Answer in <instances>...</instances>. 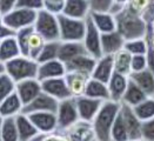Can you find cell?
Here are the masks:
<instances>
[{"label":"cell","instance_id":"42","mask_svg":"<svg viewBox=\"0 0 154 141\" xmlns=\"http://www.w3.org/2000/svg\"><path fill=\"white\" fill-rule=\"evenodd\" d=\"M149 1L151 0H128V4L126 7L133 13L142 17V14L145 13V11L147 10V7L149 5Z\"/></svg>","mask_w":154,"mask_h":141},{"label":"cell","instance_id":"52","mask_svg":"<svg viewBox=\"0 0 154 141\" xmlns=\"http://www.w3.org/2000/svg\"><path fill=\"white\" fill-rule=\"evenodd\" d=\"M113 4L119 5V6H124V7H126V6H127V4H128V0H114V2H113Z\"/></svg>","mask_w":154,"mask_h":141},{"label":"cell","instance_id":"32","mask_svg":"<svg viewBox=\"0 0 154 141\" xmlns=\"http://www.w3.org/2000/svg\"><path fill=\"white\" fill-rule=\"evenodd\" d=\"M133 112L140 119V121L145 122L154 118V98L147 97L143 101L133 107Z\"/></svg>","mask_w":154,"mask_h":141},{"label":"cell","instance_id":"18","mask_svg":"<svg viewBox=\"0 0 154 141\" xmlns=\"http://www.w3.org/2000/svg\"><path fill=\"white\" fill-rule=\"evenodd\" d=\"M91 79L90 75L78 72H66L65 80L67 84V87L69 90V93L72 98H78L84 95L85 88L87 86V82Z\"/></svg>","mask_w":154,"mask_h":141},{"label":"cell","instance_id":"11","mask_svg":"<svg viewBox=\"0 0 154 141\" xmlns=\"http://www.w3.org/2000/svg\"><path fill=\"white\" fill-rule=\"evenodd\" d=\"M29 118L31 122L41 134H50L58 130V121L55 113L52 112H37L26 114Z\"/></svg>","mask_w":154,"mask_h":141},{"label":"cell","instance_id":"57","mask_svg":"<svg viewBox=\"0 0 154 141\" xmlns=\"http://www.w3.org/2000/svg\"><path fill=\"white\" fill-rule=\"evenodd\" d=\"M93 141H98V140H97V139H95V140H93Z\"/></svg>","mask_w":154,"mask_h":141},{"label":"cell","instance_id":"33","mask_svg":"<svg viewBox=\"0 0 154 141\" xmlns=\"http://www.w3.org/2000/svg\"><path fill=\"white\" fill-rule=\"evenodd\" d=\"M1 139L2 141H19L15 118H2L1 122Z\"/></svg>","mask_w":154,"mask_h":141},{"label":"cell","instance_id":"36","mask_svg":"<svg viewBox=\"0 0 154 141\" xmlns=\"http://www.w3.org/2000/svg\"><path fill=\"white\" fill-rule=\"evenodd\" d=\"M34 33V28L33 26L31 27H26V28H23V29H19L15 32V35L14 38L18 42V46H19V50H20V53L21 55L24 57H27V48H28V41H29V38L31 35Z\"/></svg>","mask_w":154,"mask_h":141},{"label":"cell","instance_id":"51","mask_svg":"<svg viewBox=\"0 0 154 141\" xmlns=\"http://www.w3.org/2000/svg\"><path fill=\"white\" fill-rule=\"evenodd\" d=\"M145 39H146L148 46L154 48V27L152 26V24H148V26H147V32H146Z\"/></svg>","mask_w":154,"mask_h":141},{"label":"cell","instance_id":"28","mask_svg":"<svg viewBox=\"0 0 154 141\" xmlns=\"http://www.w3.org/2000/svg\"><path fill=\"white\" fill-rule=\"evenodd\" d=\"M85 97H88L91 99L100 100V101H108L109 100V93L107 88V84L101 82L99 80L91 78L87 82V86L85 88Z\"/></svg>","mask_w":154,"mask_h":141},{"label":"cell","instance_id":"31","mask_svg":"<svg viewBox=\"0 0 154 141\" xmlns=\"http://www.w3.org/2000/svg\"><path fill=\"white\" fill-rule=\"evenodd\" d=\"M131 61H132V54H129L125 48L113 55V65H114V72L129 77L132 73L131 71Z\"/></svg>","mask_w":154,"mask_h":141},{"label":"cell","instance_id":"1","mask_svg":"<svg viewBox=\"0 0 154 141\" xmlns=\"http://www.w3.org/2000/svg\"><path fill=\"white\" fill-rule=\"evenodd\" d=\"M116 18V32H119L126 41L141 39L146 37L148 24L145 21L141 15L135 14L125 7L121 12H119Z\"/></svg>","mask_w":154,"mask_h":141},{"label":"cell","instance_id":"54","mask_svg":"<svg viewBox=\"0 0 154 141\" xmlns=\"http://www.w3.org/2000/svg\"><path fill=\"white\" fill-rule=\"evenodd\" d=\"M1 122H2V118L0 116V141H2V139H1Z\"/></svg>","mask_w":154,"mask_h":141},{"label":"cell","instance_id":"41","mask_svg":"<svg viewBox=\"0 0 154 141\" xmlns=\"http://www.w3.org/2000/svg\"><path fill=\"white\" fill-rule=\"evenodd\" d=\"M15 8H24V10L39 12L44 10V2L42 0H18Z\"/></svg>","mask_w":154,"mask_h":141},{"label":"cell","instance_id":"55","mask_svg":"<svg viewBox=\"0 0 154 141\" xmlns=\"http://www.w3.org/2000/svg\"><path fill=\"white\" fill-rule=\"evenodd\" d=\"M152 26L154 27V19H153V21H152Z\"/></svg>","mask_w":154,"mask_h":141},{"label":"cell","instance_id":"23","mask_svg":"<svg viewBox=\"0 0 154 141\" xmlns=\"http://www.w3.org/2000/svg\"><path fill=\"white\" fill-rule=\"evenodd\" d=\"M90 19L94 26L97 27V29L101 33H111L114 32L116 29V18L113 14L108 12H91Z\"/></svg>","mask_w":154,"mask_h":141},{"label":"cell","instance_id":"56","mask_svg":"<svg viewBox=\"0 0 154 141\" xmlns=\"http://www.w3.org/2000/svg\"><path fill=\"white\" fill-rule=\"evenodd\" d=\"M128 141H142V140H128Z\"/></svg>","mask_w":154,"mask_h":141},{"label":"cell","instance_id":"45","mask_svg":"<svg viewBox=\"0 0 154 141\" xmlns=\"http://www.w3.org/2000/svg\"><path fill=\"white\" fill-rule=\"evenodd\" d=\"M31 141H68L65 135L60 132H54V133H50V134H41L39 133L37 136H34Z\"/></svg>","mask_w":154,"mask_h":141},{"label":"cell","instance_id":"6","mask_svg":"<svg viewBox=\"0 0 154 141\" xmlns=\"http://www.w3.org/2000/svg\"><path fill=\"white\" fill-rule=\"evenodd\" d=\"M35 18H37V12L34 11L14 8L11 12L2 15V23L5 26L11 28L13 32H17L19 29L33 26Z\"/></svg>","mask_w":154,"mask_h":141},{"label":"cell","instance_id":"4","mask_svg":"<svg viewBox=\"0 0 154 141\" xmlns=\"http://www.w3.org/2000/svg\"><path fill=\"white\" fill-rule=\"evenodd\" d=\"M33 28L34 32L38 33L46 42L60 41L58 15L47 12L46 10H41L37 12V18Z\"/></svg>","mask_w":154,"mask_h":141},{"label":"cell","instance_id":"24","mask_svg":"<svg viewBox=\"0 0 154 141\" xmlns=\"http://www.w3.org/2000/svg\"><path fill=\"white\" fill-rule=\"evenodd\" d=\"M128 78H129V80H132L147 97H153L154 74L151 71H148V69L146 68V69L140 71V72L131 73Z\"/></svg>","mask_w":154,"mask_h":141},{"label":"cell","instance_id":"48","mask_svg":"<svg viewBox=\"0 0 154 141\" xmlns=\"http://www.w3.org/2000/svg\"><path fill=\"white\" fill-rule=\"evenodd\" d=\"M146 57V64H147V69L151 71L154 74V48H152L151 46H148L147 52L145 54Z\"/></svg>","mask_w":154,"mask_h":141},{"label":"cell","instance_id":"13","mask_svg":"<svg viewBox=\"0 0 154 141\" xmlns=\"http://www.w3.org/2000/svg\"><path fill=\"white\" fill-rule=\"evenodd\" d=\"M59 106V101L53 99L48 94L41 92L38 97L32 100L29 103H27L23 108L24 114H31L37 112H52L55 113Z\"/></svg>","mask_w":154,"mask_h":141},{"label":"cell","instance_id":"53","mask_svg":"<svg viewBox=\"0 0 154 141\" xmlns=\"http://www.w3.org/2000/svg\"><path fill=\"white\" fill-rule=\"evenodd\" d=\"M5 73V64L0 63V74H4Z\"/></svg>","mask_w":154,"mask_h":141},{"label":"cell","instance_id":"19","mask_svg":"<svg viewBox=\"0 0 154 141\" xmlns=\"http://www.w3.org/2000/svg\"><path fill=\"white\" fill-rule=\"evenodd\" d=\"M126 40L119 32H111L101 34V52L103 55H114L125 48Z\"/></svg>","mask_w":154,"mask_h":141},{"label":"cell","instance_id":"44","mask_svg":"<svg viewBox=\"0 0 154 141\" xmlns=\"http://www.w3.org/2000/svg\"><path fill=\"white\" fill-rule=\"evenodd\" d=\"M141 140L154 141V118L142 122L141 127Z\"/></svg>","mask_w":154,"mask_h":141},{"label":"cell","instance_id":"2","mask_svg":"<svg viewBox=\"0 0 154 141\" xmlns=\"http://www.w3.org/2000/svg\"><path fill=\"white\" fill-rule=\"evenodd\" d=\"M121 103L108 100L103 101L99 112L92 121L95 139L98 141H111V129L120 112Z\"/></svg>","mask_w":154,"mask_h":141},{"label":"cell","instance_id":"37","mask_svg":"<svg viewBox=\"0 0 154 141\" xmlns=\"http://www.w3.org/2000/svg\"><path fill=\"white\" fill-rule=\"evenodd\" d=\"M127 129L124 124V120L120 115V112L116 116L113 127L111 129V141H128Z\"/></svg>","mask_w":154,"mask_h":141},{"label":"cell","instance_id":"25","mask_svg":"<svg viewBox=\"0 0 154 141\" xmlns=\"http://www.w3.org/2000/svg\"><path fill=\"white\" fill-rule=\"evenodd\" d=\"M23 108H24V105L14 90L11 95H8L0 103V116L1 118H15L20 113H23Z\"/></svg>","mask_w":154,"mask_h":141},{"label":"cell","instance_id":"3","mask_svg":"<svg viewBox=\"0 0 154 141\" xmlns=\"http://www.w3.org/2000/svg\"><path fill=\"white\" fill-rule=\"evenodd\" d=\"M38 67L39 64L35 60L20 55L5 64V73L17 84L28 79H37Z\"/></svg>","mask_w":154,"mask_h":141},{"label":"cell","instance_id":"35","mask_svg":"<svg viewBox=\"0 0 154 141\" xmlns=\"http://www.w3.org/2000/svg\"><path fill=\"white\" fill-rule=\"evenodd\" d=\"M46 41L39 35L38 33H33L29 38V41H28V48H27V57L35 60L39 58L40 53L42 51L44 46H45Z\"/></svg>","mask_w":154,"mask_h":141},{"label":"cell","instance_id":"39","mask_svg":"<svg viewBox=\"0 0 154 141\" xmlns=\"http://www.w3.org/2000/svg\"><path fill=\"white\" fill-rule=\"evenodd\" d=\"M15 90V82L6 73L0 74V103Z\"/></svg>","mask_w":154,"mask_h":141},{"label":"cell","instance_id":"22","mask_svg":"<svg viewBox=\"0 0 154 141\" xmlns=\"http://www.w3.org/2000/svg\"><path fill=\"white\" fill-rule=\"evenodd\" d=\"M95 64H97V59L91 57L90 54H82L66 63L65 67H66V72H78L91 77Z\"/></svg>","mask_w":154,"mask_h":141},{"label":"cell","instance_id":"46","mask_svg":"<svg viewBox=\"0 0 154 141\" xmlns=\"http://www.w3.org/2000/svg\"><path fill=\"white\" fill-rule=\"evenodd\" d=\"M147 68L146 64V57L145 55H132V61H131V71L132 73L140 72Z\"/></svg>","mask_w":154,"mask_h":141},{"label":"cell","instance_id":"26","mask_svg":"<svg viewBox=\"0 0 154 141\" xmlns=\"http://www.w3.org/2000/svg\"><path fill=\"white\" fill-rule=\"evenodd\" d=\"M15 125L18 129L19 141H31L39 134L38 129L31 122L29 118L24 113H20L15 116Z\"/></svg>","mask_w":154,"mask_h":141},{"label":"cell","instance_id":"50","mask_svg":"<svg viewBox=\"0 0 154 141\" xmlns=\"http://www.w3.org/2000/svg\"><path fill=\"white\" fill-rule=\"evenodd\" d=\"M14 35H15V32H13L11 28L4 25V23L0 25V41L10 37H14Z\"/></svg>","mask_w":154,"mask_h":141},{"label":"cell","instance_id":"20","mask_svg":"<svg viewBox=\"0 0 154 141\" xmlns=\"http://www.w3.org/2000/svg\"><path fill=\"white\" fill-rule=\"evenodd\" d=\"M129 78L122 74L116 73L112 75L109 81L107 82V88L109 93V100L116 101V103H121V99L126 92L127 85H128Z\"/></svg>","mask_w":154,"mask_h":141},{"label":"cell","instance_id":"12","mask_svg":"<svg viewBox=\"0 0 154 141\" xmlns=\"http://www.w3.org/2000/svg\"><path fill=\"white\" fill-rule=\"evenodd\" d=\"M120 115L126 126L129 140H141L142 121H140V119L135 115V113L133 112V108L126 105H121Z\"/></svg>","mask_w":154,"mask_h":141},{"label":"cell","instance_id":"8","mask_svg":"<svg viewBox=\"0 0 154 141\" xmlns=\"http://www.w3.org/2000/svg\"><path fill=\"white\" fill-rule=\"evenodd\" d=\"M86 32L82 40V44L87 53L94 59H100L103 57L101 52V33L97 29V27L92 23L90 17L86 18Z\"/></svg>","mask_w":154,"mask_h":141},{"label":"cell","instance_id":"58","mask_svg":"<svg viewBox=\"0 0 154 141\" xmlns=\"http://www.w3.org/2000/svg\"><path fill=\"white\" fill-rule=\"evenodd\" d=\"M153 98H154V94H153Z\"/></svg>","mask_w":154,"mask_h":141},{"label":"cell","instance_id":"14","mask_svg":"<svg viewBox=\"0 0 154 141\" xmlns=\"http://www.w3.org/2000/svg\"><path fill=\"white\" fill-rule=\"evenodd\" d=\"M75 99V105H77L78 114L79 119L86 122H92L93 119L95 118L97 113L99 112L101 105L103 101L100 100H95V99H91L88 97L81 95L74 98Z\"/></svg>","mask_w":154,"mask_h":141},{"label":"cell","instance_id":"16","mask_svg":"<svg viewBox=\"0 0 154 141\" xmlns=\"http://www.w3.org/2000/svg\"><path fill=\"white\" fill-rule=\"evenodd\" d=\"M66 74V67L65 64L61 63L59 59L46 61L42 64H39L38 74L37 79L39 81L48 80V79H55V78H63Z\"/></svg>","mask_w":154,"mask_h":141},{"label":"cell","instance_id":"15","mask_svg":"<svg viewBox=\"0 0 154 141\" xmlns=\"http://www.w3.org/2000/svg\"><path fill=\"white\" fill-rule=\"evenodd\" d=\"M41 92V82L38 79H28L15 84V93L24 106L34 100Z\"/></svg>","mask_w":154,"mask_h":141},{"label":"cell","instance_id":"29","mask_svg":"<svg viewBox=\"0 0 154 141\" xmlns=\"http://www.w3.org/2000/svg\"><path fill=\"white\" fill-rule=\"evenodd\" d=\"M20 55L21 53L14 37H10L0 41V63L6 64Z\"/></svg>","mask_w":154,"mask_h":141},{"label":"cell","instance_id":"30","mask_svg":"<svg viewBox=\"0 0 154 141\" xmlns=\"http://www.w3.org/2000/svg\"><path fill=\"white\" fill-rule=\"evenodd\" d=\"M146 98H147V95L132 80H129L128 85H127V88H126V92H125V94H124V97H122L120 103L121 105H126V106L133 108L138 103L143 101Z\"/></svg>","mask_w":154,"mask_h":141},{"label":"cell","instance_id":"21","mask_svg":"<svg viewBox=\"0 0 154 141\" xmlns=\"http://www.w3.org/2000/svg\"><path fill=\"white\" fill-rule=\"evenodd\" d=\"M91 13L88 0H66L63 13L66 17L85 20Z\"/></svg>","mask_w":154,"mask_h":141},{"label":"cell","instance_id":"17","mask_svg":"<svg viewBox=\"0 0 154 141\" xmlns=\"http://www.w3.org/2000/svg\"><path fill=\"white\" fill-rule=\"evenodd\" d=\"M113 74H114L113 55H103L100 59L97 60V64L94 66L91 78L107 84Z\"/></svg>","mask_w":154,"mask_h":141},{"label":"cell","instance_id":"47","mask_svg":"<svg viewBox=\"0 0 154 141\" xmlns=\"http://www.w3.org/2000/svg\"><path fill=\"white\" fill-rule=\"evenodd\" d=\"M18 0H0V14L5 15L15 8Z\"/></svg>","mask_w":154,"mask_h":141},{"label":"cell","instance_id":"9","mask_svg":"<svg viewBox=\"0 0 154 141\" xmlns=\"http://www.w3.org/2000/svg\"><path fill=\"white\" fill-rule=\"evenodd\" d=\"M65 138L68 141H93L95 140L94 129L92 126V122H86L82 120H79L71 127L65 129L63 132Z\"/></svg>","mask_w":154,"mask_h":141},{"label":"cell","instance_id":"43","mask_svg":"<svg viewBox=\"0 0 154 141\" xmlns=\"http://www.w3.org/2000/svg\"><path fill=\"white\" fill-rule=\"evenodd\" d=\"M91 12H108L114 0H88Z\"/></svg>","mask_w":154,"mask_h":141},{"label":"cell","instance_id":"34","mask_svg":"<svg viewBox=\"0 0 154 141\" xmlns=\"http://www.w3.org/2000/svg\"><path fill=\"white\" fill-rule=\"evenodd\" d=\"M60 44L61 41H50L46 42L42 51L40 53L39 58L37 59L38 64H42L46 61H52V60H57L59 58V48H60Z\"/></svg>","mask_w":154,"mask_h":141},{"label":"cell","instance_id":"49","mask_svg":"<svg viewBox=\"0 0 154 141\" xmlns=\"http://www.w3.org/2000/svg\"><path fill=\"white\" fill-rule=\"evenodd\" d=\"M142 18L145 19V21L147 24H152V21L154 19V0L149 1V5H148L147 10L142 14Z\"/></svg>","mask_w":154,"mask_h":141},{"label":"cell","instance_id":"7","mask_svg":"<svg viewBox=\"0 0 154 141\" xmlns=\"http://www.w3.org/2000/svg\"><path fill=\"white\" fill-rule=\"evenodd\" d=\"M57 115V121H58V132H63L72 125L78 122L79 114H78L77 105H75V99L69 98L63 101H59L58 109L55 112Z\"/></svg>","mask_w":154,"mask_h":141},{"label":"cell","instance_id":"38","mask_svg":"<svg viewBox=\"0 0 154 141\" xmlns=\"http://www.w3.org/2000/svg\"><path fill=\"white\" fill-rule=\"evenodd\" d=\"M148 48V44L145 38L134 39L125 42V50L132 55H145Z\"/></svg>","mask_w":154,"mask_h":141},{"label":"cell","instance_id":"5","mask_svg":"<svg viewBox=\"0 0 154 141\" xmlns=\"http://www.w3.org/2000/svg\"><path fill=\"white\" fill-rule=\"evenodd\" d=\"M86 20V19H85ZM66 17L64 14L58 15L59 33L61 42H79L82 41L86 32V21Z\"/></svg>","mask_w":154,"mask_h":141},{"label":"cell","instance_id":"27","mask_svg":"<svg viewBox=\"0 0 154 141\" xmlns=\"http://www.w3.org/2000/svg\"><path fill=\"white\" fill-rule=\"evenodd\" d=\"M82 54H88L82 41L79 42H61L59 48V60L61 63H68Z\"/></svg>","mask_w":154,"mask_h":141},{"label":"cell","instance_id":"40","mask_svg":"<svg viewBox=\"0 0 154 141\" xmlns=\"http://www.w3.org/2000/svg\"><path fill=\"white\" fill-rule=\"evenodd\" d=\"M42 2H44V10H46L52 14L59 15L63 13L66 0H42Z\"/></svg>","mask_w":154,"mask_h":141},{"label":"cell","instance_id":"10","mask_svg":"<svg viewBox=\"0 0 154 141\" xmlns=\"http://www.w3.org/2000/svg\"><path fill=\"white\" fill-rule=\"evenodd\" d=\"M41 90L44 93L48 94L50 97H52L53 99H55L58 101H63V100L72 98L69 90L67 87L65 77L41 81Z\"/></svg>","mask_w":154,"mask_h":141}]
</instances>
